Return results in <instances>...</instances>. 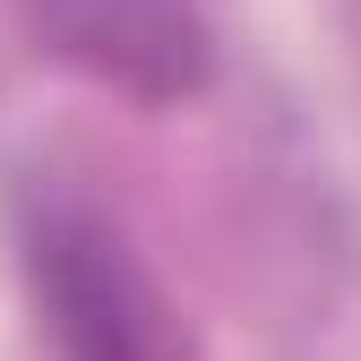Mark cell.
Listing matches in <instances>:
<instances>
[{"instance_id":"cell-2","label":"cell","mask_w":361,"mask_h":361,"mask_svg":"<svg viewBox=\"0 0 361 361\" xmlns=\"http://www.w3.org/2000/svg\"><path fill=\"white\" fill-rule=\"evenodd\" d=\"M35 35L138 104H180L207 78V26L190 0H35Z\"/></svg>"},{"instance_id":"cell-1","label":"cell","mask_w":361,"mask_h":361,"mask_svg":"<svg viewBox=\"0 0 361 361\" xmlns=\"http://www.w3.org/2000/svg\"><path fill=\"white\" fill-rule=\"evenodd\" d=\"M18 267L35 301V336L52 361H207L198 336L180 327L172 293L138 241L86 198H26L18 215Z\"/></svg>"}]
</instances>
